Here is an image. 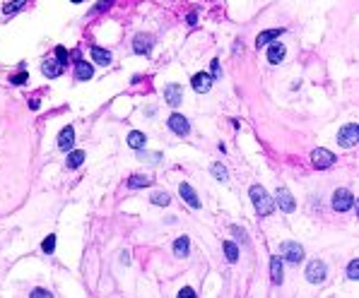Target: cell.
Masks as SVG:
<instances>
[{
    "label": "cell",
    "instance_id": "6da1fadb",
    "mask_svg": "<svg viewBox=\"0 0 359 298\" xmlns=\"http://www.w3.org/2000/svg\"><path fill=\"white\" fill-rule=\"evenodd\" d=\"M249 195H251L253 207H256V212H258V217H270V214L275 212V202H273V197L265 192L263 185H251Z\"/></svg>",
    "mask_w": 359,
    "mask_h": 298
},
{
    "label": "cell",
    "instance_id": "7a4b0ae2",
    "mask_svg": "<svg viewBox=\"0 0 359 298\" xmlns=\"http://www.w3.org/2000/svg\"><path fill=\"white\" fill-rule=\"evenodd\" d=\"M277 255L285 260V262H290V265H299V262L304 260V248L299 243H294V241H287V243L280 245V253H277Z\"/></svg>",
    "mask_w": 359,
    "mask_h": 298
},
{
    "label": "cell",
    "instance_id": "3957f363",
    "mask_svg": "<svg viewBox=\"0 0 359 298\" xmlns=\"http://www.w3.org/2000/svg\"><path fill=\"white\" fill-rule=\"evenodd\" d=\"M326 274H328V267L323 260H311L309 267H306V279L311 284H323L326 282Z\"/></svg>",
    "mask_w": 359,
    "mask_h": 298
},
{
    "label": "cell",
    "instance_id": "277c9868",
    "mask_svg": "<svg viewBox=\"0 0 359 298\" xmlns=\"http://www.w3.org/2000/svg\"><path fill=\"white\" fill-rule=\"evenodd\" d=\"M355 207V195L350 192V190L340 188L333 192V209L335 212H347V209H352Z\"/></svg>",
    "mask_w": 359,
    "mask_h": 298
},
{
    "label": "cell",
    "instance_id": "5b68a950",
    "mask_svg": "<svg viewBox=\"0 0 359 298\" xmlns=\"http://www.w3.org/2000/svg\"><path fill=\"white\" fill-rule=\"evenodd\" d=\"M359 140V125L357 123H347L345 128L338 133V145L340 147H355Z\"/></svg>",
    "mask_w": 359,
    "mask_h": 298
},
{
    "label": "cell",
    "instance_id": "8992f818",
    "mask_svg": "<svg viewBox=\"0 0 359 298\" xmlns=\"http://www.w3.org/2000/svg\"><path fill=\"white\" fill-rule=\"evenodd\" d=\"M311 163H314L316 168H331L333 163H335V154L328 151V149L318 147L311 151Z\"/></svg>",
    "mask_w": 359,
    "mask_h": 298
},
{
    "label": "cell",
    "instance_id": "52a82bcc",
    "mask_svg": "<svg viewBox=\"0 0 359 298\" xmlns=\"http://www.w3.org/2000/svg\"><path fill=\"white\" fill-rule=\"evenodd\" d=\"M166 125H169V128L181 137H186L188 133H191V123H188V118H183L181 113H171V116H169V121H166Z\"/></svg>",
    "mask_w": 359,
    "mask_h": 298
},
{
    "label": "cell",
    "instance_id": "ba28073f",
    "mask_svg": "<svg viewBox=\"0 0 359 298\" xmlns=\"http://www.w3.org/2000/svg\"><path fill=\"white\" fill-rule=\"evenodd\" d=\"M154 46V36L152 34H138L135 39H133V51L138 55H147L150 51H152Z\"/></svg>",
    "mask_w": 359,
    "mask_h": 298
},
{
    "label": "cell",
    "instance_id": "9c48e42d",
    "mask_svg": "<svg viewBox=\"0 0 359 298\" xmlns=\"http://www.w3.org/2000/svg\"><path fill=\"white\" fill-rule=\"evenodd\" d=\"M164 101L169 106H179L181 101H183V89H181V84H166L164 87Z\"/></svg>",
    "mask_w": 359,
    "mask_h": 298
},
{
    "label": "cell",
    "instance_id": "30bf717a",
    "mask_svg": "<svg viewBox=\"0 0 359 298\" xmlns=\"http://www.w3.org/2000/svg\"><path fill=\"white\" fill-rule=\"evenodd\" d=\"M193 89L195 92H198V94H207V92H210V89H212V77H210V75H207V72H198V75H193Z\"/></svg>",
    "mask_w": 359,
    "mask_h": 298
},
{
    "label": "cell",
    "instance_id": "8fae6325",
    "mask_svg": "<svg viewBox=\"0 0 359 298\" xmlns=\"http://www.w3.org/2000/svg\"><path fill=\"white\" fill-rule=\"evenodd\" d=\"M277 204H280V209L282 212H294V207H297V202H294V197H292V192L287 188H277Z\"/></svg>",
    "mask_w": 359,
    "mask_h": 298
},
{
    "label": "cell",
    "instance_id": "7c38bea8",
    "mask_svg": "<svg viewBox=\"0 0 359 298\" xmlns=\"http://www.w3.org/2000/svg\"><path fill=\"white\" fill-rule=\"evenodd\" d=\"M179 195L183 197V202L188 204V207H193V209H200V200H198L195 190L191 188L188 183H181V185H179Z\"/></svg>",
    "mask_w": 359,
    "mask_h": 298
},
{
    "label": "cell",
    "instance_id": "4fadbf2b",
    "mask_svg": "<svg viewBox=\"0 0 359 298\" xmlns=\"http://www.w3.org/2000/svg\"><path fill=\"white\" fill-rule=\"evenodd\" d=\"M72 145H75V130H72L70 125H65V128L60 130V135H58V147L63 149V151H68Z\"/></svg>",
    "mask_w": 359,
    "mask_h": 298
},
{
    "label": "cell",
    "instance_id": "5bb4252c",
    "mask_svg": "<svg viewBox=\"0 0 359 298\" xmlns=\"http://www.w3.org/2000/svg\"><path fill=\"white\" fill-rule=\"evenodd\" d=\"M285 53H287L285 43H280V41H275V43H270V48H268V60H270L273 65H277V63H282V58H285Z\"/></svg>",
    "mask_w": 359,
    "mask_h": 298
},
{
    "label": "cell",
    "instance_id": "9a60e30c",
    "mask_svg": "<svg viewBox=\"0 0 359 298\" xmlns=\"http://www.w3.org/2000/svg\"><path fill=\"white\" fill-rule=\"evenodd\" d=\"M285 34V29L280 27V29H268V31H261L258 34V39H256V46L261 48V46H268L270 41H275V39H280Z\"/></svg>",
    "mask_w": 359,
    "mask_h": 298
},
{
    "label": "cell",
    "instance_id": "2e32d148",
    "mask_svg": "<svg viewBox=\"0 0 359 298\" xmlns=\"http://www.w3.org/2000/svg\"><path fill=\"white\" fill-rule=\"evenodd\" d=\"M41 72L48 80H53V77H60V75H63V65H60L58 60H46L41 65Z\"/></svg>",
    "mask_w": 359,
    "mask_h": 298
},
{
    "label": "cell",
    "instance_id": "e0dca14e",
    "mask_svg": "<svg viewBox=\"0 0 359 298\" xmlns=\"http://www.w3.org/2000/svg\"><path fill=\"white\" fill-rule=\"evenodd\" d=\"M92 75H94V68H92V63H84V60H80V63L75 65V77H77L80 82L92 80Z\"/></svg>",
    "mask_w": 359,
    "mask_h": 298
},
{
    "label": "cell",
    "instance_id": "ac0fdd59",
    "mask_svg": "<svg viewBox=\"0 0 359 298\" xmlns=\"http://www.w3.org/2000/svg\"><path fill=\"white\" fill-rule=\"evenodd\" d=\"M270 279H273V284H282V258L280 255H273L270 260Z\"/></svg>",
    "mask_w": 359,
    "mask_h": 298
},
{
    "label": "cell",
    "instance_id": "d6986e66",
    "mask_svg": "<svg viewBox=\"0 0 359 298\" xmlns=\"http://www.w3.org/2000/svg\"><path fill=\"white\" fill-rule=\"evenodd\" d=\"M152 185V178L142 176V173H135V176L128 178V188L130 190H140V188H150Z\"/></svg>",
    "mask_w": 359,
    "mask_h": 298
},
{
    "label": "cell",
    "instance_id": "ffe728a7",
    "mask_svg": "<svg viewBox=\"0 0 359 298\" xmlns=\"http://www.w3.org/2000/svg\"><path fill=\"white\" fill-rule=\"evenodd\" d=\"M89 53H92V60H94L97 65H109V63H111V53L106 51V48L92 46V48H89Z\"/></svg>",
    "mask_w": 359,
    "mask_h": 298
},
{
    "label": "cell",
    "instance_id": "44dd1931",
    "mask_svg": "<svg viewBox=\"0 0 359 298\" xmlns=\"http://www.w3.org/2000/svg\"><path fill=\"white\" fill-rule=\"evenodd\" d=\"M191 253V241H188V236H181L174 241V255L176 258H186Z\"/></svg>",
    "mask_w": 359,
    "mask_h": 298
},
{
    "label": "cell",
    "instance_id": "7402d4cb",
    "mask_svg": "<svg viewBox=\"0 0 359 298\" xmlns=\"http://www.w3.org/2000/svg\"><path fill=\"white\" fill-rule=\"evenodd\" d=\"M145 142H147V137H145V133H140V130H133V133L128 135V147L145 149Z\"/></svg>",
    "mask_w": 359,
    "mask_h": 298
},
{
    "label": "cell",
    "instance_id": "603a6c76",
    "mask_svg": "<svg viewBox=\"0 0 359 298\" xmlns=\"http://www.w3.org/2000/svg\"><path fill=\"white\" fill-rule=\"evenodd\" d=\"M82 161H84V151H70L68 154V159H65V166L68 168H77V166H82Z\"/></svg>",
    "mask_w": 359,
    "mask_h": 298
},
{
    "label": "cell",
    "instance_id": "cb8c5ba5",
    "mask_svg": "<svg viewBox=\"0 0 359 298\" xmlns=\"http://www.w3.org/2000/svg\"><path fill=\"white\" fill-rule=\"evenodd\" d=\"M140 151V161L150 163V166H157V163L162 161V154L159 151H142V149H138Z\"/></svg>",
    "mask_w": 359,
    "mask_h": 298
},
{
    "label": "cell",
    "instance_id": "d4e9b609",
    "mask_svg": "<svg viewBox=\"0 0 359 298\" xmlns=\"http://www.w3.org/2000/svg\"><path fill=\"white\" fill-rule=\"evenodd\" d=\"M210 171H212V176L217 178V180H222V183L229 178V171H227L222 163H212V166H210Z\"/></svg>",
    "mask_w": 359,
    "mask_h": 298
},
{
    "label": "cell",
    "instance_id": "484cf974",
    "mask_svg": "<svg viewBox=\"0 0 359 298\" xmlns=\"http://www.w3.org/2000/svg\"><path fill=\"white\" fill-rule=\"evenodd\" d=\"M24 5H27V0H12V2H7V5L2 7V12H5V14H14V12H19Z\"/></svg>",
    "mask_w": 359,
    "mask_h": 298
},
{
    "label": "cell",
    "instance_id": "4316f807",
    "mask_svg": "<svg viewBox=\"0 0 359 298\" xmlns=\"http://www.w3.org/2000/svg\"><path fill=\"white\" fill-rule=\"evenodd\" d=\"M224 258L229 260V262H236V260H239V248H236L234 243H229V241L224 243Z\"/></svg>",
    "mask_w": 359,
    "mask_h": 298
},
{
    "label": "cell",
    "instance_id": "83f0119b",
    "mask_svg": "<svg viewBox=\"0 0 359 298\" xmlns=\"http://www.w3.org/2000/svg\"><path fill=\"white\" fill-rule=\"evenodd\" d=\"M150 200H152V204H159V207H166V204L171 202L169 192H159V190H157V192H152V197H150Z\"/></svg>",
    "mask_w": 359,
    "mask_h": 298
},
{
    "label": "cell",
    "instance_id": "f1b7e54d",
    "mask_svg": "<svg viewBox=\"0 0 359 298\" xmlns=\"http://www.w3.org/2000/svg\"><path fill=\"white\" fill-rule=\"evenodd\" d=\"M55 60H58L60 65H65V63L70 60V53H68L65 46H58V48H55Z\"/></svg>",
    "mask_w": 359,
    "mask_h": 298
},
{
    "label": "cell",
    "instance_id": "f546056e",
    "mask_svg": "<svg viewBox=\"0 0 359 298\" xmlns=\"http://www.w3.org/2000/svg\"><path fill=\"white\" fill-rule=\"evenodd\" d=\"M41 250L46 253V255H51V253H53V250H55V236H48V238H43Z\"/></svg>",
    "mask_w": 359,
    "mask_h": 298
},
{
    "label": "cell",
    "instance_id": "4dcf8cb0",
    "mask_svg": "<svg viewBox=\"0 0 359 298\" xmlns=\"http://www.w3.org/2000/svg\"><path fill=\"white\" fill-rule=\"evenodd\" d=\"M347 277H350V279H359V260H352V262H350Z\"/></svg>",
    "mask_w": 359,
    "mask_h": 298
},
{
    "label": "cell",
    "instance_id": "1f68e13d",
    "mask_svg": "<svg viewBox=\"0 0 359 298\" xmlns=\"http://www.w3.org/2000/svg\"><path fill=\"white\" fill-rule=\"evenodd\" d=\"M27 80H29V75L24 72V70H22L19 75H14V77H10V82H12V84H17V87H19V84H24Z\"/></svg>",
    "mask_w": 359,
    "mask_h": 298
},
{
    "label": "cell",
    "instance_id": "d6a6232c",
    "mask_svg": "<svg viewBox=\"0 0 359 298\" xmlns=\"http://www.w3.org/2000/svg\"><path fill=\"white\" fill-rule=\"evenodd\" d=\"M113 2H116V0H99L97 7H94V12H104V10H109Z\"/></svg>",
    "mask_w": 359,
    "mask_h": 298
},
{
    "label": "cell",
    "instance_id": "836d02e7",
    "mask_svg": "<svg viewBox=\"0 0 359 298\" xmlns=\"http://www.w3.org/2000/svg\"><path fill=\"white\" fill-rule=\"evenodd\" d=\"M212 80H220L222 77V68H220V60H212V72H210Z\"/></svg>",
    "mask_w": 359,
    "mask_h": 298
},
{
    "label": "cell",
    "instance_id": "e575fe53",
    "mask_svg": "<svg viewBox=\"0 0 359 298\" xmlns=\"http://www.w3.org/2000/svg\"><path fill=\"white\" fill-rule=\"evenodd\" d=\"M29 296H31V298H51V294H48L46 289H34Z\"/></svg>",
    "mask_w": 359,
    "mask_h": 298
},
{
    "label": "cell",
    "instance_id": "d590c367",
    "mask_svg": "<svg viewBox=\"0 0 359 298\" xmlns=\"http://www.w3.org/2000/svg\"><path fill=\"white\" fill-rule=\"evenodd\" d=\"M193 296H195V291L191 289V286H183V289L179 291V298H193Z\"/></svg>",
    "mask_w": 359,
    "mask_h": 298
},
{
    "label": "cell",
    "instance_id": "8d00e7d4",
    "mask_svg": "<svg viewBox=\"0 0 359 298\" xmlns=\"http://www.w3.org/2000/svg\"><path fill=\"white\" fill-rule=\"evenodd\" d=\"M232 233H234V236L239 238V241H241V243H246V233L239 229V226H232Z\"/></svg>",
    "mask_w": 359,
    "mask_h": 298
},
{
    "label": "cell",
    "instance_id": "74e56055",
    "mask_svg": "<svg viewBox=\"0 0 359 298\" xmlns=\"http://www.w3.org/2000/svg\"><path fill=\"white\" fill-rule=\"evenodd\" d=\"M195 22H198V14H195V12H191V14H188V24H191V27H193Z\"/></svg>",
    "mask_w": 359,
    "mask_h": 298
},
{
    "label": "cell",
    "instance_id": "f35d334b",
    "mask_svg": "<svg viewBox=\"0 0 359 298\" xmlns=\"http://www.w3.org/2000/svg\"><path fill=\"white\" fill-rule=\"evenodd\" d=\"M70 2H82V0H70Z\"/></svg>",
    "mask_w": 359,
    "mask_h": 298
}]
</instances>
